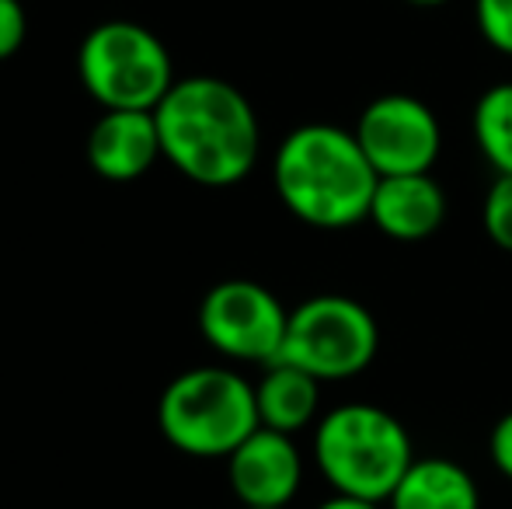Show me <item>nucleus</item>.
<instances>
[{
	"label": "nucleus",
	"instance_id": "obj_9",
	"mask_svg": "<svg viewBox=\"0 0 512 509\" xmlns=\"http://www.w3.org/2000/svg\"><path fill=\"white\" fill-rule=\"evenodd\" d=\"M227 482L241 506H290L304 482V457L290 433L258 426L227 457Z\"/></svg>",
	"mask_w": 512,
	"mask_h": 509
},
{
	"label": "nucleus",
	"instance_id": "obj_10",
	"mask_svg": "<svg viewBox=\"0 0 512 509\" xmlns=\"http://www.w3.org/2000/svg\"><path fill=\"white\" fill-rule=\"evenodd\" d=\"M161 157V133H157L154 112H102L88 133V164L105 182H136Z\"/></svg>",
	"mask_w": 512,
	"mask_h": 509
},
{
	"label": "nucleus",
	"instance_id": "obj_17",
	"mask_svg": "<svg viewBox=\"0 0 512 509\" xmlns=\"http://www.w3.org/2000/svg\"><path fill=\"white\" fill-rule=\"evenodd\" d=\"M28 39V14L21 0H0V63L11 60Z\"/></svg>",
	"mask_w": 512,
	"mask_h": 509
},
{
	"label": "nucleus",
	"instance_id": "obj_14",
	"mask_svg": "<svg viewBox=\"0 0 512 509\" xmlns=\"http://www.w3.org/2000/svg\"><path fill=\"white\" fill-rule=\"evenodd\" d=\"M474 140L499 175H512V81L492 84L474 105Z\"/></svg>",
	"mask_w": 512,
	"mask_h": 509
},
{
	"label": "nucleus",
	"instance_id": "obj_15",
	"mask_svg": "<svg viewBox=\"0 0 512 509\" xmlns=\"http://www.w3.org/2000/svg\"><path fill=\"white\" fill-rule=\"evenodd\" d=\"M481 224L492 245L512 255V175H495L481 206Z\"/></svg>",
	"mask_w": 512,
	"mask_h": 509
},
{
	"label": "nucleus",
	"instance_id": "obj_19",
	"mask_svg": "<svg viewBox=\"0 0 512 509\" xmlns=\"http://www.w3.org/2000/svg\"><path fill=\"white\" fill-rule=\"evenodd\" d=\"M317 509H380L377 503H366V499H352V496H331V499H324Z\"/></svg>",
	"mask_w": 512,
	"mask_h": 509
},
{
	"label": "nucleus",
	"instance_id": "obj_12",
	"mask_svg": "<svg viewBox=\"0 0 512 509\" xmlns=\"http://www.w3.org/2000/svg\"><path fill=\"white\" fill-rule=\"evenodd\" d=\"M387 503L391 509H481V492L464 464L425 457L411 461Z\"/></svg>",
	"mask_w": 512,
	"mask_h": 509
},
{
	"label": "nucleus",
	"instance_id": "obj_2",
	"mask_svg": "<svg viewBox=\"0 0 512 509\" xmlns=\"http://www.w3.org/2000/svg\"><path fill=\"white\" fill-rule=\"evenodd\" d=\"M377 182L356 133L331 123L297 126L272 157L276 196L300 224L317 231H345L370 220Z\"/></svg>",
	"mask_w": 512,
	"mask_h": 509
},
{
	"label": "nucleus",
	"instance_id": "obj_21",
	"mask_svg": "<svg viewBox=\"0 0 512 509\" xmlns=\"http://www.w3.org/2000/svg\"><path fill=\"white\" fill-rule=\"evenodd\" d=\"M244 509H286V506H244Z\"/></svg>",
	"mask_w": 512,
	"mask_h": 509
},
{
	"label": "nucleus",
	"instance_id": "obj_1",
	"mask_svg": "<svg viewBox=\"0 0 512 509\" xmlns=\"http://www.w3.org/2000/svg\"><path fill=\"white\" fill-rule=\"evenodd\" d=\"M154 119L164 161L189 182L227 189L255 171L262 150L255 105L223 77H178Z\"/></svg>",
	"mask_w": 512,
	"mask_h": 509
},
{
	"label": "nucleus",
	"instance_id": "obj_3",
	"mask_svg": "<svg viewBox=\"0 0 512 509\" xmlns=\"http://www.w3.org/2000/svg\"><path fill=\"white\" fill-rule=\"evenodd\" d=\"M314 461L338 496L387 503L411 468V436L405 422L380 405L331 408L314 429Z\"/></svg>",
	"mask_w": 512,
	"mask_h": 509
},
{
	"label": "nucleus",
	"instance_id": "obj_16",
	"mask_svg": "<svg viewBox=\"0 0 512 509\" xmlns=\"http://www.w3.org/2000/svg\"><path fill=\"white\" fill-rule=\"evenodd\" d=\"M474 14L488 46L512 56V0H474Z\"/></svg>",
	"mask_w": 512,
	"mask_h": 509
},
{
	"label": "nucleus",
	"instance_id": "obj_5",
	"mask_svg": "<svg viewBox=\"0 0 512 509\" xmlns=\"http://www.w3.org/2000/svg\"><path fill=\"white\" fill-rule=\"evenodd\" d=\"M77 77L102 112H154L178 81L161 35L126 18L102 21L84 35L77 46Z\"/></svg>",
	"mask_w": 512,
	"mask_h": 509
},
{
	"label": "nucleus",
	"instance_id": "obj_4",
	"mask_svg": "<svg viewBox=\"0 0 512 509\" xmlns=\"http://www.w3.org/2000/svg\"><path fill=\"white\" fill-rule=\"evenodd\" d=\"M258 426L255 384L230 367H192L157 398L161 436L199 461H227Z\"/></svg>",
	"mask_w": 512,
	"mask_h": 509
},
{
	"label": "nucleus",
	"instance_id": "obj_13",
	"mask_svg": "<svg viewBox=\"0 0 512 509\" xmlns=\"http://www.w3.org/2000/svg\"><path fill=\"white\" fill-rule=\"evenodd\" d=\"M258 422L279 433H300L314 422L321 405V381L290 363H269L255 384Z\"/></svg>",
	"mask_w": 512,
	"mask_h": 509
},
{
	"label": "nucleus",
	"instance_id": "obj_20",
	"mask_svg": "<svg viewBox=\"0 0 512 509\" xmlns=\"http://www.w3.org/2000/svg\"><path fill=\"white\" fill-rule=\"evenodd\" d=\"M411 7H443V4H450V0H408Z\"/></svg>",
	"mask_w": 512,
	"mask_h": 509
},
{
	"label": "nucleus",
	"instance_id": "obj_8",
	"mask_svg": "<svg viewBox=\"0 0 512 509\" xmlns=\"http://www.w3.org/2000/svg\"><path fill=\"white\" fill-rule=\"evenodd\" d=\"M352 133L380 178L425 175L432 171L439 147H443L436 112L415 95L373 98Z\"/></svg>",
	"mask_w": 512,
	"mask_h": 509
},
{
	"label": "nucleus",
	"instance_id": "obj_6",
	"mask_svg": "<svg viewBox=\"0 0 512 509\" xmlns=\"http://www.w3.org/2000/svg\"><path fill=\"white\" fill-rule=\"evenodd\" d=\"M380 349V328L370 307L342 293H321L297 304L286 325L283 353L276 363H290L317 381L359 377Z\"/></svg>",
	"mask_w": 512,
	"mask_h": 509
},
{
	"label": "nucleus",
	"instance_id": "obj_18",
	"mask_svg": "<svg viewBox=\"0 0 512 509\" xmlns=\"http://www.w3.org/2000/svg\"><path fill=\"white\" fill-rule=\"evenodd\" d=\"M488 454H492V464L499 468V475L512 482V412L495 422L492 436H488Z\"/></svg>",
	"mask_w": 512,
	"mask_h": 509
},
{
	"label": "nucleus",
	"instance_id": "obj_11",
	"mask_svg": "<svg viewBox=\"0 0 512 509\" xmlns=\"http://www.w3.org/2000/svg\"><path fill=\"white\" fill-rule=\"evenodd\" d=\"M370 220L391 241L415 245L443 227L446 196L429 171L425 175H387L373 192Z\"/></svg>",
	"mask_w": 512,
	"mask_h": 509
},
{
	"label": "nucleus",
	"instance_id": "obj_7",
	"mask_svg": "<svg viewBox=\"0 0 512 509\" xmlns=\"http://www.w3.org/2000/svg\"><path fill=\"white\" fill-rule=\"evenodd\" d=\"M290 311L255 279H223L199 304V332L223 360L269 367L283 353Z\"/></svg>",
	"mask_w": 512,
	"mask_h": 509
}]
</instances>
